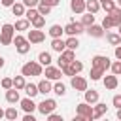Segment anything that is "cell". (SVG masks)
<instances>
[{"mask_svg":"<svg viewBox=\"0 0 121 121\" xmlns=\"http://www.w3.org/2000/svg\"><path fill=\"white\" fill-rule=\"evenodd\" d=\"M110 70H112V74H115V76H121V60L117 59L115 62H112V64H110Z\"/></svg>","mask_w":121,"mask_h":121,"instance_id":"cell-39","label":"cell"},{"mask_svg":"<svg viewBox=\"0 0 121 121\" xmlns=\"http://www.w3.org/2000/svg\"><path fill=\"white\" fill-rule=\"evenodd\" d=\"M91 79L93 81H98V79H102V76H104V70L102 68H98V66H91Z\"/></svg>","mask_w":121,"mask_h":121,"instance_id":"cell-27","label":"cell"},{"mask_svg":"<svg viewBox=\"0 0 121 121\" xmlns=\"http://www.w3.org/2000/svg\"><path fill=\"white\" fill-rule=\"evenodd\" d=\"M36 15H38V8H28V9L25 11V17H26L28 21H32Z\"/></svg>","mask_w":121,"mask_h":121,"instance_id":"cell-41","label":"cell"},{"mask_svg":"<svg viewBox=\"0 0 121 121\" xmlns=\"http://www.w3.org/2000/svg\"><path fill=\"white\" fill-rule=\"evenodd\" d=\"M51 49H53V51H57V53L64 51V49H66L64 40H62V38H53V40H51Z\"/></svg>","mask_w":121,"mask_h":121,"instance_id":"cell-23","label":"cell"},{"mask_svg":"<svg viewBox=\"0 0 121 121\" xmlns=\"http://www.w3.org/2000/svg\"><path fill=\"white\" fill-rule=\"evenodd\" d=\"M64 43H66V47L68 49H78V45H79V40H78V36H68V40H64Z\"/></svg>","mask_w":121,"mask_h":121,"instance_id":"cell-35","label":"cell"},{"mask_svg":"<svg viewBox=\"0 0 121 121\" xmlns=\"http://www.w3.org/2000/svg\"><path fill=\"white\" fill-rule=\"evenodd\" d=\"M2 117H4V110L0 108V119H2Z\"/></svg>","mask_w":121,"mask_h":121,"instance_id":"cell-53","label":"cell"},{"mask_svg":"<svg viewBox=\"0 0 121 121\" xmlns=\"http://www.w3.org/2000/svg\"><path fill=\"white\" fill-rule=\"evenodd\" d=\"M19 104H21V108H23V112H25V113H32V112H34V110L38 108V104H34L32 96L21 98V100H19Z\"/></svg>","mask_w":121,"mask_h":121,"instance_id":"cell-14","label":"cell"},{"mask_svg":"<svg viewBox=\"0 0 121 121\" xmlns=\"http://www.w3.org/2000/svg\"><path fill=\"white\" fill-rule=\"evenodd\" d=\"M23 4H25V8H36L40 4V0H23Z\"/></svg>","mask_w":121,"mask_h":121,"instance_id":"cell-44","label":"cell"},{"mask_svg":"<svg viewBox=\"0 0 121 121\" xmlns=\"http://www.w3.org/2000/svg\"><path fill=\"white\" fill-rule=\"evenodd\" d=\"M23 91L26 93V96H32V98H34V96L38 95V85H36V83H26Z\"/></svg>","mask_w":121,"mask_h":121,"instance_id":"cell-30","label":"cell"},{"mask_svg":"<svg viewBox=\"0 0 121 121\" xmlns=\"http://www.w3.org/2000/svg\"><path fill=\"white\" fill-rule=\"evenodd\" d=\"M25 85H26V81H25V76H23V74L13 78V87H15L17 91H23V89H25Z\"/></svg>","mask_w":121,"mask_h":121,"instance_id":"cell-29","label":"cell"},{"mask_svg":"<svg viewBox=\"0 0 121 121\" xmlns=\"http://www.w3.org/2000/svg\"><path fill=\"white\" fill-rule=\"evenodd\" d=\"M106 110H108V106H106L104 102H95V106H93V119L102 117V115L106 113Z\"/></svg>","mask_w":121,"mask_h":121,"instance_id":"cell-19","label":"cell"},{"mask_svg":"<svg viewBox=\"0 0 121 121\" xmlns=\"http://www.w3.org/2000/svg\"><path fill=\"white\" fill-rule=\"evenodd\" d=\"M42 4H45V6H49V8H55V6H59L60 4V0H40Z\"/></svg>","mask_w":121,"mask_h":121,"instance_id":"cell-45","label":"cell"},{"mask_svg":"<svg viewBox=\"0 0 121 121\" xmlns=\"http://www.w3.org/2000/svg\"><path fill=\"white\" fill-rule=\"evenodd\" d=\"M115 59H119V60H121V43H119V45H115Z\"/></svg>","mask_w":121,"mask_h":121,"instance_id":"cell-48","label":"cell"},{"mask_svg":"<svg viewBox=\"0 0 121 121\" xmlns=\"http://www.w3.org/2000/svg\"><path fill=\"white\" fill-rule=\"evenodd\" d=\"M98 2H100V9H104L106 13H110L115 8V2L113 0H98Z\"/></svg>","mask_w":121,"mask_h":121,"instance_id":"cell-36","label":"cell"},{"mask_svg":"<svg viewBox=\"0 0 121 121\" xmlns=\"http://www.w3.org/2000/svg\"><path fill=\"white\" fill-rule=\"evenodd\" d=\"M36 8H38V13H40V15H43V17L51 13V8H49V6H45V4H42V2H40Z\"/></svg>","mask_w":121,"mask_h":121,"instance_id":"cell-40","label":"cell"},{"mask_svg":"<svg viewBox=\"0 0 121 121\" xmlns=\"http://www.w3.org/2000/svg\"><path fill=\"white\" fill-rule=\"evenodd\" d=\"M47 34H49L51 38H62V34H64V26H60V25H51L49 30H47Z\"/></svg>","mask_w":121,"mask_h":121,"instance_id":"cell-22","label":"cell"},{"mask_svg":"<svg viewBox=\"0 0 121 121\" xmlns=\"http://www.w3.org/2000/svg\"><path fill=\"white\" fill-rule=\"evenodd\" d=\"M13 36H15V26L9 25V23L2 25V28H0V43H2V45L13 43Z\"/></svg>","mask_w":121,"mask_h":121,"instance_id":"cell-2","label":"cell"},{"mask_svg":"<svg viewBox=\"0 0 121 121\" xmlns=\"http://www.w3.org/2000/svg\"><path fill=\"white\" fill-rule=\"evenodd\" d=\"M102 83H104V87H106L108 91H113V89H117L119 79H117L115 74H112V76H102Z\"/></svg>","mask_w":121,"mask_h":121,"instance_id":"cell-13","label":"cell"},{"mask_svg":"<svg viewBox=\"0 0 121 121\" xmlns=\"http://www.w3.org/2000/svg\"><path fill=\"white\" fill-rule=\"evenodd\" d=\"M106 40H108L110 45H119L121 43V34L119 32H108L106 34Z\"/></svg>","mask_w":121,"mask_h":121,"instance_id":"cell-25","label":"cell"},{"mask_svg":"<svg viewBox=\"0 0 121 121\" xmlns=\"http://www.w3.org/2000/svg\"><path fill=\"white\" fill-rule=\"evenodd\" d=\"M85 32L91 36V38H102L104 36V28H102V25H91V26H87L85 28Z\"/></svg>","mask_w":121,"mask_h":121,"instance_id":"cell-15","label":"cell"},{"mask_svg":"<svg viewBox=\"0 0 121 121\" xmlns=\"http://www.w3.org/2000/svg\"><path fill=\"white\" fill-rule=\"evenodd\" d=\"M21 74L25 78H30V76H42L43 74V68L38 60H30V62H25L23 68H21Z\"/></svg>","mask_w":121,"mask_h":121,"instance_id":"cell-1","label":"cell"},{"mask_svg":"<svg viewBox=\"0 0 121 121\" xmlns=\"http://www.w3.org/2000/svg\"><path fill=\"white\" fill-rule=\"evenodd\" d=\"M112 104H113L115 108H121V95H115V96L112 98Z\"/></svg>","mask_w":121,"mask_h":121,"instance_id":"cell-46","label":"cell"},{"mask_svg":"<svg viewBox=\"0 0 121 121\" xmlns=\"http://www.w3.org/2000/svg\"><path fill=\"white\" fill-rule=\"evenodd\" d=\"M110 15H112V19H113V23H115V26H117V25L121 23V8L115 6V8L110 11Z\"/></svg>","mask_w":121,"mask_h":121,"instance_id":"cell-38","label":"cell"},{"mask_svg":"<svg viewBox=\"0 0 121 121\" xmlns=\"http://www.w3.org/2000/svg\"><path fill=\"white\" fill-rule=\"evenodd\" d=\"M70 85H72L74 91H85V89H87V79L76 74V76L70 78Z\"/></svg>","mask_w":121,"mask_h":121,"instance_id":"cell-12","label":"cell"},{"mask_svg":"<svg viewBox=\"0 0 121 121\" xmlns=\"http://www.w3.org/2000/svg\"><path fill=\"white\" fill-rule=\"evenodd\" d=\"M13 43H15V49H17L19 55H26L30 51V42L25 36H21V34H15L13 36Z\"/></svg>","mask_w":121,"mask_h":121,"instance_id":"cell-4","label":"cell"},{"mask_svg":"<svg viewBox=\"0 0 121 121\" xmlns=\"http://www.w3.org/2000/svg\"><path fill=\"white\" fill-rule=\"evenodd\" d=\"M115 115H117V119H121V108H117V113Z\"/></svg>","mask_w":121,"mask_h":121,"instance_id":"cell-51","label":"cell"},{"mask_svg":"<svg viewBox=\"0 0 121 121\" xmlns=\"http://www.w3.org/2000/svg\"><path fill=\"white\" fill-rule=\"evenodd\" d=\"M2 87H4V89L13 87V78H4V79H2Z\"/></svg>","mask_w":121,"mask_h":121,"instance_id":"cell-42","label":"cell"},{"mask_svg":"<svg viewBox=\"0 0 121 121\" xmlns=\"http://www.w3.org/2000/svg\"><path fill=\"white\" fill-rule=\"evenodd\" d=\"M45 117H47L49 121H62V115H59V113H53V112H51V113H47Z\"/></svg>","mask_w":121,"mask_h":121,"instance_id":"cell-43","label":"cell"},{"mask_svg":"<svg viewBox=\"0 0 121 121\" xmlns=\"http://www.w3.org/2000/svg\"><path fill=\"white\" fill-rule=\"evenodd\" d=\"M60 70H62V76H76V74H79L81 70H83V62L81 60H72V62H68V64H62L60 66Z\"/></svg>","mask_w":121,"mask_h":121,"instance_id":"cell-3","label":"cell"},{"mask_svg":"<svg viewBox=\"0 0 121 121\" xmlns=\"http://www.w3.org/2000/svg\"><path fill=\"white\" fill-rule=\"evenodd\" d=\"M23 121H36V117H34L32 113H26V115L23 117Z\"/></svg>","mask_w":121,"mask_h":121,"instance_id":"cell-49","label":"cell"},{"mask_svg":"<svg viewBox=\"0 0 121 121\" xmlns=\"http://www.w3.org/2000/svg\"><path fill=\"white\" fill-rule=\"evenodd\" d=\"M36 85H38V93H42V95H47V93H51V91H53L51 79H47V78H45V79H40Z\"/></svg>","mask_w":121,"mask_h":121,"instance_id":"cell-16","label":"cell"},{"mask_svg":"<svg viewBox=\"0 0 121 121\" xmlns=\"http://www.w3.org/2000/svg\"><path fill=\"white\" fill-rule=\"evenodd\" d=\"M38 62H40L42 66H47V64H51V62H53V59H51V53H49V51H42V53L38 55Z\"/></svg>","mask_w":121,"mask_h":121,"instance_id":"cell-26","label":"cell"},{"mask_svg":"<svg viewBox=\"0 0 121 121\" xmlns=\"http://www.w3.org/2000/svg\"><path fill=\"white\" fill-rule=\"evenodd\" d=\"M83 96H85V102L87 104H95V102H98V91H95V89H85L83 91Z\"/></svg>","mask_w":121,"mask_h":121,"instance_id":"cell-20","label":"cell"},{"mask_svg":"<svg viewBox=\"0 0 121 121\" xmlns=\"http://www.w3.org/2000/svg\"><path fill=\"white\" fill-rule=\"evenodd\" d=\"M4 64H6V59H4V57H0V68H4Z\"/></svg>","mask_w":121,"mask_h":121,"instance_id":"cell-50","label":"cell"},{"mask_svg":"<svg viewBox=\"0 0 121 121\" xmlns=\"http://www.w3.org/2000/svg\"><path fill=\"white\" fill-rule=\"evenodd\" d=\"M43 74H45V78H47V79H51V81H57V79H60V78H62V70H60L59 66H51V64H47V66H45Z\"/></svg>","mask_w":121,"mask_h":121,"instance_id":"cell-10","label":"cell"},{"mask_svg":"<svg viewBox=\"0 0 121 121\" xmlns=\"http://www.w3.org/2000/svg\"><path fill=\"white\" fill-rule=\"evenodd\" d=\"M13 26H15V30H21V32H23V30H28V28H30V21H28L26 17H21V19L15 21Z\"/></svg>","mask_w":121,"mask_h":121,"instance_id":"cell-24","label":"cell"},{"mask_svg":"<svg viewBox=\"0 0 121 121\" xmlns=\"http://www.w3.org/2000/svg\"><path fill=\"white\" fill-rule=\"evenodd\" d=\"M11 11H13V15H17V17L25 15V4H23V2H15V4L11 6Z\"/></svg>","mask_w":121,"mask_h":121,"instance_id":"cell-33","label":"cell"},{"mask_svg":"<svg viewBox=\"0 0 121 121\" xmlns=\"http://www.w3.org/2000/svg\"><path fill=\"white\" fill-rule=\"evenodd\" d=\"M81 32H85V26L78 21H70L66 26H64V34H68V36H79Z\"/></svg>","mask_w":121,"mask_h":121,"instance_id":"cell-7","label":"cell"},{"mask_svg":"<svg viewBox=\"0 0 121 121\" xmlns=\"http://www.w3.org/2000/svg\"><path fill=\"white\" fill-rule=\"evenodd\" d=\"M76 113L79 117H83V121H93V104L87 102H79L76 106Z\"/></svg>","mask_w":121,"mask_h":121,"instance_id":"cell-5","label":"cell"},{"mask_svg":"<svg viewBox=\"0 0 121 121\" xmlns=\"http://www.w3.org/2000/svg\"><path fill=\"white\" fill-rule=\"evenodd\" d=\"M26 40L30 42V43H42L43 40H45V32L42 30V28H28V36H26Z\"/></svg>","mask_w":121,"mask_h":121,"instance_id":"cell-8","label":"cell"},{"mask_svg":"<svg viewBox=\"0 0 121 121\" xmlns=\"http://www.w3.org/2000/svg\"><path fill=\"white\" fill-rule=\"evenodd\" d=\"M110 64H112V62H110V59H108L106 55H95V57L91 59V66H98V68H102L104 72L110 68Z\"/></svg>","mask_w":121,"mask_h":121,"instance_id":"cell-9","label":"cell"},{"mask_svg":"<svg viewBox=\"0 0 121 121\" xmlns=\"http://www.w3.org/2000/svg\"><path fill=\"white\" fill-rule=\"evenodd\" d=\"M0 4H2V6H6V8H11V6L15 4V0H0Z\"/></svg>","mask_w":121,"mask_h":121,"instance_id":"cell-47","label":"cell"},{"mask_svg":"<svg viewBox=\"0 0 121 121\" xmlns=\"http://www.w3.org/2000/svg\"><path fill=\"white\" fill-rule=\"evenodd\" d=\"M53 93H55V95H59V96H64V95H66V85H64V83H60V81L57 79V81H55V85H53Z\"/></svg>","mask_w":121,"mask_h":121,"instance_id":"cell-31","label":"cell"},{"mask_svg":"<svg viewBox=\"0 0 121 121\" xmlns=\"http://www.w3.org/2000/svg\"><path fill=\"white\" fill-rule=\"evenodd\" d=\"M4 117L8 119V121H15L17 117H19V112L11 106V108H8V110H4Z\"/></svg>","mask_w":121,"mask_h":121,"instance_id":"cell-32","label":"cell"},{"mask_svg":"<svg viewBox=\"0 0 121 121\" xmlns=\"http://www.w3.org/2000/svg\"><path fill=\"white\" fill-rule=\"evenodd\" d=\"M112 26H115V23H113L112 15H110V13H106V15H104V19H102V28H104V30H108V28H112Z\"/></svg>","mask_w":121,"mask_h":121,"instance_id":"cell-37","label":"cell"},{"mask_svg":"<svg viewBox=\"0 0 121 121\" xmlns=\"http://www.w3.org/2000/svg\"><path fill=\"white\" fill-rule=\"evenodd\" d=\"M70 9H72L76 15L85 13V0H70Z\"/></svg>","mask_w":121,"mask_h":121,"instance_id":"cell-17","label":"cell"},{"mask_svg":"<svg viewBox=\"0 0 121 121\" xmlns=\"http://www.w3.org/2000/svg\"><path fill=\"white\" fill-rule=\"evenodd\" d=\"M30 25H32L34 28H43V25H45V17L38 13V15H36V17H34V19L30 21Z\"/></svg>","mask_w":121,"mask_h":121,"instance_id":"cell-34","label":"cell"},{"mask_svg":"<svg viewBox=\"0 0 121 121\" xmlns=\"http://www.w3.org/2000/svg\"><path fill=\"white\" fill-rule=\"evenodd\" d=\"M55 108H57V100H55V98H43V100L38 104L36 110H38L42 115H47V113L55 112Z\"/></svg>","mask_w":121,"mask_h":121,"instance_id":"cell-6","label":"cell"},{"mask_svg":"<svg viewBox=\"0 0 121 121\" xmlns=\"http://www.w3.org/2000/svg\"><path fill=\"white\" fill-rule=\"evenodd\" d=\"M76 59V53H74V49H64V51H60L59 53V68L62 66V64H68V62H72Z\"/></svg>","mask_w":121,"mask_h":121,"instance_id":"cell-11","label":"cell"},{"mask_svg":"<svg viewBox=\"0 0 121 121\" xmlns=\"http://www.w3.org/2000/svg\"><path fill=\"white\" fill-rule=\"evenodd\" d=\"M117 2H119V4H121V0H117Z\"/></svg>","mask_w":121,"mask_h":121,"instance_id":"cell-54","label":"cell"},{"mask_svg":"<svg viewBox=\"0 0 121 121\" xmlns=\"http://www.w3.org/2000/svg\"><path fill=\"white\" fill-rule=\"evenodd\" d=\"M6 100H8L9 104H15V102H19V100H21V96H19V91H17L15 87H9V89H6Z\"/></svg>","mask_w":121,"mask_h":121,"instance_id":"cell-18","label":"cell"},{"mask_svg":"<svg viewBox=\"0 0 121 121\" xmlns=\"http://www.w3.org/2000/svg\"><path fill=\"white\" fill-rule=\"evenodd\" d=\"M79 23H81L85 28H87V26H91V25L95 23V13H89V11H87L85 15H81V21H79Z\"/></svg>","mask_w":121,"mask_h":121,"instance_id":"cell-28","label":"cell"},{"mask_svg":"<svg viewBox=\"0 0 121 121\" xmlns=\"http://www.w3.org/2000/svg\"><path fill=\"white\" fill-rule=\"evenodd\" d=\"M117 32H119V34H121V23H119V25H117Z\"/></svg>","mask_w":121,"mask_h":121,"instance_id":"cell-52","label":"cell"},{"mask_svg":"<svg viewBox=\"0 0 121 121\" xmlns=\"http://www.w3.org/2000/svg\"><path fill=\"white\" fill-rule=\"evenodd\" d=\"M85 11L96 15V13L100 11V2H98V0H85Z\"/></svg>","mask_w":121,"mask_h":121,"instance_id":"cell-21","label":"cell"}]
</instances>
